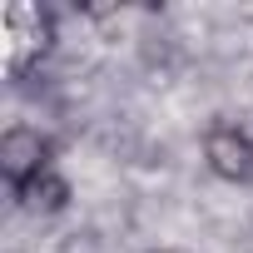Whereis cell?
Returning <instances> with one entry per match:
<instances>
[{
  "label": "cell",
  "mask_w": 253,
  "mask_h": 253,
  "mask_svg": "<svg viewBox=\"0 0 253 253\" xmlns=\"http://www.w3.org/2000/svg\"><path fill=\"white\" fill-rule=\"evenodd\" d=\"M204 154H209V169L228 184H248L253 179V139L243 129H233V124H218V129H209L204 139Z\"/></svg>",
  "instance_id": "3957f363"
},
{
  "label": "cell",
  "mask_w": 253,
  "mask_h": 253,
  "mask_svg": "<svg viewBox=\"0 0 253 253\" xmlns=\"http://www.w3.org/2000/svg\"><path fill=\"white\" fill-rule=\"evenodd\" d=\"M50 154H55V144L40 129H10L0 139V174H5V184L20 194L40 174H50Z\"/></svg>",
  "instance_id": "6da1fadb"
},
{
  "label": "cell",
  "mask_w": 253,
  "mask_h": 253,
  "mask_svg": "<svg viewBox=\"0 0 253 253\" xmlns=\"http://www.w3.org/2000/svg\"><path fill=\"white\" fill-rule=\"evenodd\" d=\"M5 30H10V70L20 75L30 60H40L45 50H50V40H55V20L40 10V5H10V15H5Z\"/></svg>",
  "instance_id": "7a4b0ae2"
},
{
  "label": "cell",
  "mask_w": 253,
  "mask_h": 253,
  "mask_svg": "<svg viewBox=\"0 0 253 253\" xmlns=\"http://www.w3.org/2000/svg\"><path fill=\"white\" fill-rule=\"evenodd\" d=\"M159 253H174V248H159Z\"/></svg>",
  "instance_id": "5b68a950"
},
{
  "label": "cell",
  "mask_w": 253,
  "mask_h": 253,
  "mask_svg": "<svg viewBox=\"0 0 253 253\" xmlns=\"http://www.w3.org/2000/svg\"><path fill=\"white\" fill-rule=\"evenodd\" d=\"M15 199H25V209H45V213H55V209L70 204V184H65L60 174H40V179L25 184Z\"/></svg>",
  "instance_id": "277c9868"
}]
</instances>
